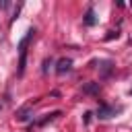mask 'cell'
<instances>
[{
    "label": "cell",
    "mask_w": 132,
    "mask_h": 132,
    "mask_svg": "<svg viewBox=\"0 0 132 132\" xmlns=\"http://www.w3.org/2000/svg\"><path fill=\"white\" fill-rule=\"evenodd\" d=\"M97 116L101 118V120H107V118H111L113 116V107H109V105H99V109H97Z\"/></svg>",
    "instance_id": "3957f363"
},
{
    "label": "cell",
    "mask_w": 132,
    "mask_h": 132,
    "mask_svg": "<svg viewBox=\"0 0 132 132\" xmlns=\"http://www.w3.org/2000/svg\"><path fill=\"white\" fill-rule=\"evenodd\" d=\"M70 68H72V60H70V58H62V60H58V66H56L58 74H64V72H68Z\"/></svg>",
    "instance_id": "7a4b0ae2"
},
{
    "label": "cell",
    "mask_w": 132,
    "mask_h": 132,
    "mask_svg": "<svg viewBox=\"0 0 132 132\" xmlns=\"http://www.w3.org/2000/svg\"><path fill=\"white\" fill-rule=\"evenodd\" d=\"M95 23H97V19H95V10H93V8H89V10H87V14H85V25H89V27H91V25H95Z\"/></svg>",
    "instance_id": "5b68a950"
},
{
    "label": "cell",
    "mask_w": 132,
    "mask_h": 132,
    "mask_svg": "<svg viewBox=\"0 0 132 132\" xmlns=\"http://www.w3.org/2000/svg\"><path fill=\"white\" fill-rule=\"evenodd\" d=\"M29 109H31L29 105H25L23 109H19V111H16V120H19V122H27V120H29Z\"/></svg>",
    "instance_id": "277c9868"
},
{
    "label": "cell",
    "mask_w": 132,
    "mask_h": 132,
    "mask_svg": "<svg viewBox=\"0 0 132 132\" xmlns=\"http://www.w3.org/2000/svg\"><path fill=\"white\" fill-rule=\"evenodd\" d=\"M85 93H99V82H89V85H85Z\"/></svg>",
    "instance_id": "8992f818"
},
{
    "label": "cell",
    "mask_w": 132,
    "mask_h": 132,
    "mask_svg": "<svg viewBox=\"0 0 132 132\" xmlns=\"http://www.w3.org/2000/svg\"><path fill=\"white\" fill-rule=\"evenodd\" d=\"M91 116H93L91 111H87V113H85V124H89V122H91Z\"/></svg>",
    "instance_id": "52a82bcc"
},
{
    "label": "cell",
    "mask_w": 132,
    "mask_h": 132,
    "mask_svg": "<svg viewBox=\"0 0 132 132\" xmlns=\"http://www.w3.org/2000/svg\"><path fill=\"white\" fill-rule=\"evenodd\" d=\"M33 33H35V29H29V31H27V35H25V37L21 39V43H19V54H21V60H19V76H23V72H25V58H27V45H29V41H31Z\"/></svg>",
    "instance_id": "6da1fadb"
},
{
    "label": "cell",
    "mask_w": 132,
    "mask_h": 132,
    "mask_svg": "<svg viewBox=\"0 0 132 132\" xmlns=\"http://www.w3.org/2000/svg\"><path fill=\"white\" fill-rule=\"evenodd\" d=\"M8 6V2H4V0H0V8H6Z\"/></svg>",
    "instance_id": "ba28073f"
},
{
    "label": "cell",
    "mask_w": 132,
    "mask_h": 132,
    "mask_svg": "<svg viewBox=\"0 0 132 132\" xmlns=\"http://www.w3.org/2000/svg\"><path fill=\"white\" fill-rule=\"evenodd\" d=\"M128 93H130V97H132V89H130V91H128Z\"/></svg>",
    "instance_id": "9c48e42d"
}]
</instances>
